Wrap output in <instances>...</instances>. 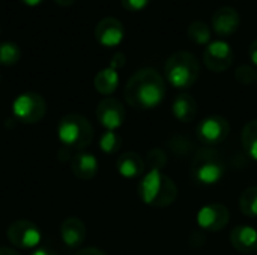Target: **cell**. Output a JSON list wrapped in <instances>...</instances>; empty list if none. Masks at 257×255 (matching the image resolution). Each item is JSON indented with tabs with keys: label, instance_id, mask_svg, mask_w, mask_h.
<instances>
[{
	"label": "cell",
	"instance_id": "d4e9b609",
	"mask_svg": "<svg viewBox=\"0 0 257 255\" xmlns=\"http://www.w3.org/2000/svg\"><path fill=\"white\" fill-rule=\"evenodd\" d=\"M235 78L244 86H251L257 83V71L253 65H241L235 69Z\"/></svg>",
	"mask_w": 257,
	"mask_h": 255
},
{
	"label": "cell",
	"instance_id": "ac0fdd59",
	"mask_svg": "<svg viewBox=\"0 0 257 255\" xmlns=\"http://www.w3.org/2000/svg\"><path fill=\"white\" fill-rule=\"evenodd\" d=\"M117 173L125 179H136L145 173V161L139 153L125 152L116 161Z\"/></svg>",
	"mask_w": 257,
	"mask_h": 255
},
{
	"label": "cell",
	"instance_id": "4dcf8cb0",
	"mask_svg": "<svg viewBox=\"0 0 257 255\" xmlns=\"http://www.w3.org/2000/svg\"><path fill=\"white\" fill-rule=\"evenodd\" d=\"M21 3H24L26 6H29V8H36V6H39V5H42L45 0H20Z\"/></svg>",
	"mask_w": 257,
	"mask_h": 255
},
{
	"label": "cell",
	"instance_id": "d6986e66",
	"mask_svg": "<svg viewBox=\"0 0 257 255\" xmlns=\"http://www.w3.org/2000/svg\"><path fill=\"white\" fill-rule=\"evenodd\" d=\"M93 86H95L98 93L105 95V96L111 95L119 86V72H117V69H114L111 66H107V68L101 69L93 78Z\"/></svg>",
	"mask_w": 257,
	"mask_h": 255
},
{
	"label": "cell",
	"instance_id": "f546056e",
	"mask_svg": "<svg viewBox=\"0 0 257 255\" xmlns=\"http://www.w3.org/2000/svg\"><path fill=\"white\" fill-rule=\"evenodd\" d=\"M30 255H57L54 251L48 249V248H39V249H35Z\"/></svg>",
	"mask_w": 257,
	"mask_h": 255
},
{
	"label": "cell",
	"instance_id": "e0dca14e",
	"mask_svg": "<svg viewBox=\"0 0 257 255\" xmlns=\"http://www.w3.org/2000/svg\"><path fill=\"white\" fill-rule=\"evenodd\" d=\"M199 105L190 93H179L172 102V114L182 123H190L197 117Z\"/></svg>",
	"mask_w": 257,
	"mask_h": 255
},
{
	"label": "cell",
	"instance_id": "4316f807",
	"mask_svg": "<svg viewBox=\"0 0 257 255\" xmlns=\"http://www.w3.org/2000/svg\"><path fill=\"white\" fill-rule=\"evenodd\" d=\"M125 62H126V57H125V54L123 53H116L113 57H111V60H110V65L108 66H111V68H114V69H120V68H123L125 66Z\"/></svg>",
	"mask_w": 257,
	"mask_h": 255
},
{
	"label": "cell",
	"instance_id": "1f68e13d",
	"mask_svg": "<svg viewBox=\"0 0 257 255\" xmlns=\"http://www.w3.org/2000/svg\"><path fill=\"white\" fill-rule=\"evenodd\" d=\"M0 255H20L15 249L12 248H6V246H0Z\"/></svg>",
	"mask_w": 257,
	"mask_h": 255
},
{
	"label": "cell",
	"instance_id": "9a60e30c",
	"mask_svg": "<svg viewBox=\"0 0 257 255\" xmlns=\"http://www.w3.org/2000/svg\"><path fill=\"white\" fill-rule=\"evenodd\" d=\"M230 245L241 254L257 252V230L250 225H238L230 231Z\"/></svg>",
	"mask_w": 257,
	"mask_h": 255
},
{
	"label": "cell",
	"instance_id": "cb8c5ba5",
	"mask_svg": "<svg viewBox=\"0 0 257 255\" xmlns=\"http://www.w3.org/2000/svg\"><path fill=\"white\" fill-rule=\"evenodd\" d=\"M122 147V137L116 131H105L99 138V149L105 155H114Z\"/></svg>",
	"mask_w": 257,
	"mask_h": 255
},
{
	"label": "cell",
	"instance_id": "ba28073f",
	"mask_svg": "<svg viewBox=\"0 0 257 255\" xmlns=\"http://www.w3.org/2000/svg\"><path fill=\"white\" fill-rule=\"evenodd\" d=\"M197 138L202 144L211 147L221 144L230 134V125L223 116H209L199 122L196 128Z\"/></svg>",
	"mask_w": 257,
	"mask_h": 255
},
{
	"label": "cell",
	"instance_id": "7c38bea8",
	"mask_svg": "<svg viewBox=\"0 0 257 255\" xmlns=\"http://www.w3.org/2000/svg\"><path fill=\"white\" fill-rule=\"evenodd\" d=\"M125 38V27L116 17H104L95 26V39L99 45L113 48Z\"/></svg>",
	"mask_w": 257,
	"mask_h": 255
},
{
	"label": "cell",
	"instance_id": "d6a6232c",
	"mask_svg": "<svg viewBox=\"0 0 257 255\" xmlns=\"http://www.w3.org/2000/svg\"><path fill=\"white\" fill-rule=\"evenodd\" d=\"M59 6H63V8H66V6H71V5H74L77 0H54Z\"/></svg>",
	"mask_w": 257,
	"mask_h": 255
},
{
	"label": "cell",
	"instance_id": "44dd1931",
	"mask_svg": "<svg viewBox=\"0 0 257 255\" xmlns=\"http://www.w3.org/2000/svg\"><path fill=\"white\" fill-rule=\"evenodd\" d=\"M241 141H242V147L247 152V155L257 161V119L250 120L242 128Z\"/></svg>",
	"mask_w": 257,
	"mask_h": 255
},
{
	"label": "cell",
	"instance_id": "7402d4cb",
	"mask_svg": "<svg viewBox=\"0 0 257 255\" xmlns=\"http://www.w3.org/2000/svg\"><path fill=\"white\" fill-rule=\"evenodd\" d=\"M239 209L242 215L248 218H257V186H250L242 191L239 197Z\"/></svg>",
	"mask_w": 257,
	"mask_h": 255
},
{
	"label": "cell",
	"instance_id": "f1b7e54d",
	"mask_svg": "<svg viewBox=\"0 0 257 255\" xmlns=\"http://www.w3.org/2000/svg\"><path fill=\"white\" fill-rule=\"evenodd\" d=\"M75 255H107L104 251L98 249V248H84L81 251H78Z\"/></svg>",
	"mask_w": 257,
	"mask_h": 255
},
{
	"label": "cell",
	"instance_id": "52a82bcc",
	"mask_svg": "<svg viewBox=\"0 0 257 255\" xmlns=\"http://www.w3.org/2000/svg\"><path fill=\"white\" fill-rule=\"evenodd\" d=\"M6 237L15 248L33 249L41 243L42 234L35 222L29 219H17L8 227Z\"/></svg>",
	"mask_w": 257,
	"mask_h": 255
},
{
	"label": "cell",
	"instance_id": "3957f363",
	"mask_svg": "<svg viewBox=\"0 0 257 255\" xmlns=\"http://www.w3.org/2000/svg\"><path fill=\"white\" fill-rule=\"evenodd\" d=\"M164 74L173 87L188 89L199 80L200 63L193 53L181 50L167 59L164 65Z\"/></svg>",
	"mask_w": 257,
	"mask_h": 255
},
{
	"label": "cell",
	"instance_id": "83f0119b",
	"mask_svg": "<svg viewBox=\"0 0 257 255\" xmlns=\"http://www.w3.org/2000/svg\"><path fill=\"white\" fill-rule=\"evenodd\" d=\"M248 54H250V60L253 63V66L257 68V39H254L250 45V50H248Z\"/></svg>",
	"mask_w": 257,
	"mask_h": 255
},
{
	"label": "cell",
	"instance_id": "8992f818",
	"mask_svg": "<svg viewBox=\"0 0 257 255\" xmlns=\"http://www.w3.org/2000/svg\"><path fill=\"white\" fill-rule=\"evenodd\" d=\"M12 113L18 122L33 125L44 119L47 113V102L42 95L36 92H24L14 99Z\"/></svg>",
	"mask_w": 257,
	"mask_h": 255
},
{
	"label": "cell",
	"instance_id": "8fae6325",
	"mask_svg": "<svg viewBox=\"0 0 257 255\" xmlns=\"http://www.w3.org/2000/svg\"><path fill=\"white\" fill-rule=\"evenodd\" d=\"M126 113L123 104L116 98H104L96 105V119L107 131H116L125 122Z\"/></svg>",
	"mask_w": 257,
	"mask_h": 255
},
{
	"label": "cell",
	"instance_id": "e575fe53",
	"mask_svg": "<svg viewBox=\"0 0 257 255\" xmlns=\"http://www.w3.org/2000/svg\"><path fill=\"white\" fill-rule=\"evenodd\" d=\"M0 32H2V27H0Z\"/></svg>",
	"mask_w": 257,
	"mask_h": 255
},
{
	"label": "cell",
	"instance_id": "5bb4252c",
	"mask_svg": "<svg viewBox=\"0 0 257 255\" xmlns=\"http://www.w3.org/2000/svg\"><path fill=\"white\" fill-rule=\"evenodd\" d=\"M59 233H60V239L65 243V246L75 249L84 243L87 230H86V224L80 218L69 216L62 221Z\"/></svg>",
	"mask_w": 257,
	"mask_h": 255
},
{
	"label": "cell",
	"instance_id": "603a6c76",
	"mask_svg": "<svg viewBox=\"0 0 257 255\" xmlns=\"http://www.w3.org/2000/svg\"><path fill=\"white\" fill-rule=\"evenodd\" d=\"M21 48L17 42H2L0 44V65L3 66H12L21 59Z\"/></svg>",
	"mask_w": 257,
	"mask_h": 255
},
{
	"label": "cell",
	"instance_id": "9c48e42d",
	"mask_svg": "<svg viewBox=\"0 0 257 255\" xmlns=\"http://www.w3.org/2000/svg\"><path fill=\"white\" fill-rule=\"evenodd\" d=\"M233 59H235V53L226 41L209 42L203 51V62L206 68L212 72L227 71L232 66Z\"/></svg>",
	"mask_w": 257,
	"mask_h": 255
},
{
	"label": "cell",
	"instance_id": "7a4b0ae2",
	"mask_svg": "<svg viewBox=\"0 0 257 255\" xmlns=\"http://www.w3.org/2000/svg\"><path fill=\"white\" fill-rule=\"evenodd\" d=\"M140 200L151 207L164 209L172 206L178 198L176 183L161 173V170H151L143 176L137 188Z\"/></svg>",
	"mask_w": 257,
	"mask_h": 255
},
{
	"label": "cell",
	"instance_id": "484cf974",
	"mask_svg": "<svg viewBox=\"0 0 257 255\" xmlns=\"http://www.w3.org/2000/svg\"><path fill=\"white\" fill-rule=\"evenodd\" d=\"M120 3L126 11L137 12V11H143L151 3V0H120Z\"/></svg>",
	"mask_w": 257,
	"mask_h": 255
},
{
	"label": "cell",
	"instance_id": "2e32d148",
	"mask_svg": "<svg viewBox=\"0 0 257 255\" xmlns=\"http://www.w3.org/2000/svg\"><path fill=\"white\" fill-rule=\"evenodd\" d=\"M69 167H71V173L78 180L89 182L96 176L99 165H98V159L95 158V155L87 153V152H78L77 155L71 158Z\"/></svg>",
	"mask_w": 257,
	"mask_h": 255
},
{
	"label": "cell",
	"instance_id": "6da1fadb",
	"mask_svg": "<svg viewBox=\"0 0 257 255\" xmlns=\"http://www.w3.org/2000/svg\"><path fill=\"white\" fill-rule=\"evenodd\" d=\"M123 95L128 105L134 110H154L163 102L166 96L164 78L154 68L139 69L126 81Z\"/></svg>",
	"mask_w": 257,
	"mask_h": 255
},
{
	"label": "cell",
	"instance_id": "4fadbf2b",
	"mask_svg": "<svg viewBox=\"0 0 257 255\" xmlns=\"http://www.w3.org/2000/svg\"><path fill=\"white\" fill-rule=\"evenodd\" d=\"M241 23L239 12L232 6H221L212 15V29L218 36H232Z\"/></svg>",
	"mask_w": 257,
	"mask_h": 255
},
{
	"label": "cell",
	"instance_id": "836d02e7",
	"mask_svg": "<svg viewBox=\"0 0 257 255\" xmlns=\"http://www.w3.org/2000/svg\"><path fill=\"white\" fill-rule=\"evenodd\" d=\"M0 81H2V75H0Z\"/></svg>",
	"mask_w": 257,
	"mask_h": 255
},
{
	"label": "cell",
	"instance_id": "5b68a950",
	"mask_svg": "<svg viewBox=\"0 0 257 255\" xmlns=\"http://www.w3.org/2000/svg\"><path fill=\"white\" fill-rule=\"evenodd\" d=\"M226 167L218 152L211 147H203L197 150L191 161V177L194 182L203 186L217 185L224 176Z\"/></svg>",
	"mask_w": 257,
	"mask_h": 255
},
{
	"label": "cell",
	"instance_id": "30bf717a",
	"mask_svg": "<svg viewBox=\"0 0 257 255\" xmlns=\"http://www.w3.org/2000/svg\"><path fill=\"white\" fill-rule=\"evenodd\" d=\"M197 225L209 233H218L224 230L229 224V210L224 204L220 203H212L203 206L197 212Z\"/></svg>",
	"mask_w": 257,
	"mask_h": 255
},
{
	"label": "cell",
	"instance_id": "ffe728a7",
	"mask_svg": "<svg viewBox=\"0 0 257 255\" xmlns=\"http://www.w3.org/2000/svg\"><path fill=\"white\" fill-rule=\"evenodd\" d=\"M187 35L196 45H208L211 42V27L202 20H194L187 29Z\"/></svg>",
	"mask_w": 257,
	"mask_h": 255
},
{
	"label": "cell",
	"instance_id": "277c9868",
	"mask_svg": "<svg viewBox=\"0 0 257 255\" xmlns=\"http://www.w3.org/2000/svg\"><path fill=\"white\" fill-rule=\"evenodd\" d=\"M57 138L66 149L83 150L93 140L92 123L78 113H69L57 125Z\"/></svg>",
	"mask_w": 257,
	"mask_h": 255
}]
</instances>
